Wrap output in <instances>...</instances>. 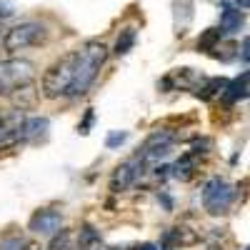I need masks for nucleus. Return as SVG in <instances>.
I'll list each match as a JSON object with an SVG mask.
<instances>
[{
  "label": "nucleus",
  "mask_w": 250,
  "mask_h": 250,
  "mask_svg": "<svg viewBox=\"0 0 250 250\" xmlns=\"http://www.w3.org/2000/svg\"><path fill=\"white\" fill-rule=\"evenodd\" d=\"M200 235L188 225H175L165 233V240H163V250H183V248H193L198 245Z\"/></svg>",
  "instance_id": "obj_9"
},
{
  "label": "nucleus",
  "mask_w": 250,
  "mask_h": 250,
  "mask_svg": "<svg viewBox=\"0 0 250 250\" xmlns=\"http://www.w3.org/2000/svg\"><path fill=\"white\" fill-rule=\"evenodd\" d=\"M15 13V5L13 3H0V20H5Z\"/></svg>",
  "instance_id": "obj_24"
},
{
  "label": "nucleus",
  "mask_w": 250,
  "mask_h": 250,
  "mask_svg": "<svg viewBox=\"0 0 250 250\" xmlns=\"http://www.w3.org/2000/svg\"><path fill=\"white\" fill-rule=\"evenodd\" d=\"M20 250H43V248H40V243H35V240H23Z\"/></svg>",
  "instance_id": "obj_25"
},
{
  "label": "nucleus",
  "mask_w": 250,
  "mask_h": 250,
  "mask_svg": "<svg viewBox=\"0 0 250 250\" xmlns=\"http://www.w3.org/2000/svg\"><path fill=\"white\" fill-rule=\"evenodd\" d=\"M125 140H128V133H120V130H115V133H110V135H108L105 145H108V148H118V145H123Z\"/></svg>",
  "instance_id": "obj_22"
},
{
  "label": "nucleus",
  "mask_w": 250,
  "mask_h": 250,
  "mask_svg": "<svg viewBox=\"0 0 250 250\" xmlns=\"http://www.w3.org/2000/svg\"><path fill=\"white\" fill-rule=\"evenodd\" d=\"M238 8H243V10H248V0H238Z\"/></svg>",
  "instance_id": "obj_29"
},
{
  "label": "nucleus",
  "mask_w": 250,
  "mask_h": 250,
  "mask_svg": "<svg viewBox=\"0 0 250 250\" xmlns=\"http://www.w3.org/2000/svg\"><path fill=\"white\" fill-rule=\"evenodd\" d=\"M240 58H243V62L248 65V38L243 40V48H240Z\"/></svg>",
  "instance_id": "obj_26"
},
{
  "label": "nucleus",
  "mask_w": 250,
  "mask_h": 250,
  "mask_svg": "<svg viewBox=\"0 0 250 250\" xmlns=\"http://www.w3.org/2000/svg\"><path fill=\"white\" fill-rule=\"evenodd\" d=\"M235 50H238L235 43H218V45L210 50V55L218 58V60H233V58H235Z\"/></svg>",
  "instance_id": "obj_21"
},
{
  "label": "nucleus",
  "mask_w": 250,
  "mask_h": 250,
  "mask_svg": "<svg viewBox=\"0 0 250 250\" xmlns=\"http://www.w3.org/2000/svg\"><path fill=\"white\" fill-rule=\"evenodd\" d=\"M20 245H23V238H8L0 243V250H20Z\"/></svg>",
  "instance_id": "obj_23"
},
{
  "label": "nucleus",
  "mask_w": 250,
  "mask_h": 250,
  "mask_svg": "<svg viewBox=\"0 0 250 250\" xmlns=\"http://www.w3.org/2000/svg\"><path fill=\"white\" fill-rule=\"evenodd\" d=\"M198 158H200V150H188L185 155H180V160L173 165V175L178 180H190L198 170Z\"/></svg>",
  "instance_id": "obj_12"
},
{
  "label": "nucleus",
  "mask_w": 250,
  "mask_h": 250,
  "mask_svg": "<svg viewBox=\"0 0 250 250\" xmlns=\"http://www.w3.org/2000/svg\"><path fill=\"white\" fill-rule=\"evenodd\" d=\"M225 85H228L225 78H200V83H198L193 90H195V95L200 100H213V98L223 95Z\"/></svg>",
  "instance_id": "obj_13"
},
{
  "label": "nucleus",
  "mask_w": 250,
  "mask_h": 250,
  "mask_svg": "<svg viewBox=\"0 0 250 250\" xmlns=\"http://www.w3.org/2000/svg\"><path fill=\"white\" fill-rule=\"evenodd\" d=\"M62 228V215L55 208H43V210H35L28 220V230L38 233V235H55Z\"/></svg>",
  "instance_id": "obj_8"
},
{
  "label": "nucleus",
  "mask_w": 250,
  "mask_h": 250,
  "mask_svg": "<svg viewBox=\"0 0 250 250\" xmlns=\"http://www.w3.org/2000/svg\"><path fill=\"white\" fill-rule=\"evenodd\" d=\"M23 123H25V113H20L15 108L0 113V148H13V145L20 143Z\"/></svg>",
  "instance_id": "obj_6"
},
{
  "label": "nucleus",
  "mask_w": 250,
  "mask_h": 250,
  "mask_svg": "<svg viewBox=\"0 0 250 250\" xmlns=\"http://www.w3.org/2000/svg\"><path fill=\"white\" fill-rule=\"evenodd\" d=\"M233 200H235V190L228 180L213 178V180L205 183V188H203V208L210 215H225L228 210H230Z\"/></svg>",
  "instance_id": "obj_5"
},
{
  "label": "nucleus",
  "mask_w": 250,
  "mask_h": 250,
  "mask_svg": "<svg viewBox=\"0 0 250 250\" xmlns=\"http://www.w3.org/2000/svg\"><path fill=\"white\" fill-rule=\"evenodd\" d=\"M8 98H10V103H13V108H15V110L28 113V110H35V108H38L40 90H38V85H35V80H30V83H25V85L15 88Z\"/></svg>",
  "instance_id": "obj_10"
},
{
  "label": "nucleus",
  "mask_w": 250,
  "mask_h": 250,
  "mask_svg": "<svg viewBox=\"0 0 250 250\" xmlns=\"http://www.w3.org/2000/svg\"><path fill=\"white\" fill-rule=\"evenodd\" d=\"M105 250H135V248H105Z\"/></svg>",
  "instance_id": "obj_30"
},
{
  "label": "nucleus",
  "mask_w": 250,
  "mask_h": 250,
  "mask_svg": "<svg viewBox=\"0 0 250 250\" xmlns=\"http://www.w3.org/2000/svg\"><path fill=\"white\" fill-rule=\"evenodd\" d=\"M223 40V30L220 28H208L205 33H203V38L198 40V50H205V53H210L218 43Z\"/></svg>",
  "instance_id": "obj_19"
},
{
  "label": "nucleus",
  "mask_w": 250,
  "mask_h": 250,
  "mask_svg": "<svg viewBox=\"0 0 250 250\" xmlns=\"http://www.w3.org/2000/svg\"><path fill=\"white\" fill-rule=\"evenodd\" d=\"M48 40V30L43 23H35V20H28V23L13 25L5 35H3V50L8 55H15L20 50L28 48H38Z\"/></svg>",
  "instance_id": "obj_3"
},
{
  "label": "nucleus",
  "mask_w": 250,
  "mask_h": 250,
  "mask_svg": "<svg viewBox=\"0 0 250 250\" xmlns=\"http://www.w3.org/2000/svg\"><path fill=\"white\" fill-rule=\"evenodd\" d=\"M73 248V233L70 230H60L53 235V240H50V245H48V250H70Z\"/></svg>",
  "instance_id": "obj_20"
},
{
  "label": "nucleus",
  "mask_w": 250,
  "mask_h": 250,
  "mask_svg": "<svg viewBox=\"0 0 250 250\" xmlns=\"http://www.w3.org/2000/svg\"><path fill=\"white\" fill-rule=\"evenodd\" d=\"M223 98H225V103H238V100H245V98H248V73L238 75L233 83H228L225 90H223Z\"/></svg>",
  "instance_id": "obj_16"
},
{
  "label": "nucleus",
  "mask_w": 250,
  "mask_h": 250,
  "mask_svg": "<svg viewBox=\"0 0 250 250\" xmlns=\"http://www.w3.org/2000/svg\"><path fill=\"white\" fill-rule=\"evenodd\" d=\"M200 78L203 75H198L193 68H178V70H173L170 75H165L163 78V83L160 85L165 88V90H193L198 83H200Z\"/></svg>",
  "instance_id": "obj_11"
},
{
  "label": "nucleus",
  "mask_w": 250,
  "mask_h": 250,
  "mask_svg": "<svg viewBox=\"0 0 250 250\" xmlns=\"http://www.w3.org/2000/svg\"><path fill=\"white\" fill-rule=\"evenodd\" d=\"M205 250H225V248H223L220 243H208V245H205Z\"/></svg>",
  "instance_id": "obj_27"
},
{
  "label": "nucleus",
  "mask_w": 250,
  "mask_h": 250,
  "mask_svg": "<svg viewBox=\"0 0 250 250\" xmlns=\"http://www.w3.org/2000/svg\"><path fill=\"white\" fill-rule=\"evenodd\" d=\"M138 178H140V163H138V158L125 160V163H120L118 168L113 170L108 188H110V193H115V195L118 193H128L130 188L138 183Z\"/></svg>",
  "instance_id": "obj_7"
},
{
  "label": "nucleus",
  "mask_w": 250,
  "mask_h": 250,
  "mask_svg": "<svg viewBox=\"0 0 250 250\" xmlns=\"http://www.w3.org/2000/svg\"><path fill=\"white\" fill-rule=\"evenodd\" d=\"M78 250H105V243H103L100 233L93 225H83L80 235H78Z\"/></svg>",
  "instance_id": "obj_15"
},
{
  "label": "nucleus",
  "mask_w": 250,
  "mask_h": 250,
  "mask_svg": "<svg viewBox=\"0 0 250 250\" xmlns=\"http://www.w3.org/2000/svg\"><path fill=\"white\" fill-rule=\"evenodd\" d=\"M240 28H243V10L225 8L220 15V30L223 33H238Z\"/></svg>",
  "instance_id": "obj_17"
},
{
  "label": "nucleus",
  "mask_w": 250,
  "mask_h": 250,
  "mask_svg": "<svg viewBox=\"0 0 250 250\" xmlns=\"http://www.w3.org/2000/svg\"><path fill=\"white\" fill-rule=\"evenodd\" d=\"M50 128L48 118H25L23 123V135H20V143H33V140H40Z\"/></svg>",
  "instance_id": "obj_14"
},
{
  "label": "nucleus",
  "mask_w": 250,
  "mask_h": 250,
  "mask_svg": "<svg viewBox=\"0 0 250 250\" xmlns=\"http://www.w3.org/2000/svg\"><path fill=\"white\" fill-rule=\"evenodd\" d=\"M75 60H78V53L70 50L65 55H60L53 65L43 73L40 90H43L45 100H58L62 95H68V88L73 83V73H75Z\"/></svg>",
  "instance_id": "obj_2"
},
{
  "label": "nucleus",
  "mask_w": 250,
  "mask_h": 250,
  "mask_svg": "<svg viewBox=\"0 0 250 250\" xmlns=\"http://www.w3.org/2000/svg\"><path fill=\"white\" fill-rule=\"evenodd\" d=\"M135 45V28H125L120 30L118 40H115V55H125V53H130Z\"/></svg>",
  "instance_id": "obj_18"
},
{
  "label": "nucleus",
  "mask_w": 250,
  "mask_h": 250,
  "mask_svg": "<svg viewBox=\"0 0 250 250\" xmlns=\"http://www.w3.org/2000/svg\"><path fill=\"white\" fill-rule=\"evenodd\" d=\"M78 60H75V73H73V83L68 88L70 98H80L90 90V85L95 83L100 68L105 65L108 60V45L100 43V40H88L85 45H80L78 50Z\"/></svg>",
  "instance_id": "obj_1"
},
{
  "label": "nucleus",
  "mask_w": 250,
  "mask_h": 250,
  "mask_svg": "<svg viewBox=\"0 0 250 250\" xmlns=\"http://www.w3.org/2000/svg\"><path fill=\"white\" fill-rule=\"evenodd\" d=\"M35 80V65L23 58L0 60V95H10L15 88Z\"/></svg>",
  "instance_id": "obj_4"
},
{
  "label": "nucleus",
  "mask_w": 250,
  "mask_h": 250,
  "mask_svg": "<svg viewBox=\"0 0 250 250\" xmlns=\"http://www.w3.org/2000/svg\"><path fill=\"white\" fill-rule=\"evenodd\" d=\"M135 250H158L153 243H145V245H140V248H135Z\"/></svg>",
  "instance_id": "obj_28"
}]
</instances>
